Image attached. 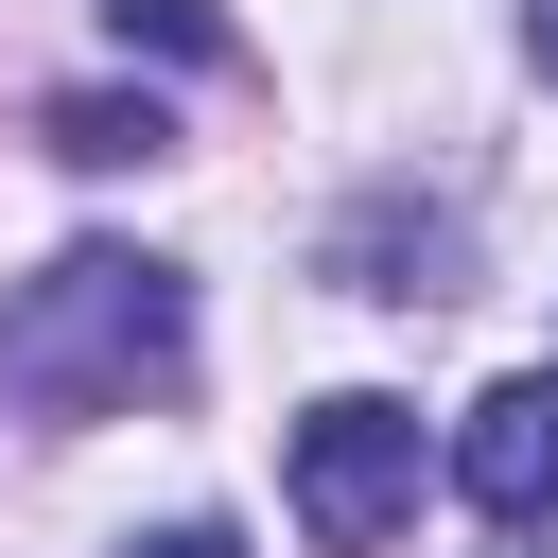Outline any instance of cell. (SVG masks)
<instances>
[{
	"instance_id": "8992f818",
	"label": "cell",
	"mask_w": 558,
	"mask_h": 558,
	"mask_svg": "<svg viewBox=\"0 0 558 558\" xmlns=\"http://www.w3.org/2000/svg\"><path fill=\"white\" fill-rule=\"evenodd\" d=\"M105 17H122V52H140V35H157V52H227L209 0H105Z\"/></svg>"
},
{
	"instance_id": "277c9868",
	"label": "cell",
	"mask_w": 558,
	"mask_h": 558,
	"mask_svg": "<svg viewBox=\"0 0 558 558\" xmlns=\"http://www.w3.org/2000/svg\"><path fill=\"white\" fill-rule=\"evenodd\" d=\"M331 279H349V296H453V227H418V209H366V227L331 244Z\"/></svg>"
},
{
	"instance_id": "6da1fadb",
	"label": "cell",
	"mask_w": 558,
	"mask_h": 558,
	"mask_svg": "<svg viewBox=\"0 0 558 558\" xmlns=\"http://www.w3.org/2000/svg\"><path fill=\"white\" fill-rule=\"evenodd\" d=\"M192 366V279L140 244H70L52 279L0 296V401L17 418H140Z\"/></svg>"
},
{
	"instance_id": "3957f363",
	"label": "cell",
	"mask_w": 558,
	"mask_h": 558,
	"mask_svg": "<svg viewBox=\"0 0 558 558\" xmlns=\"http://www.w3.org/2000/svg\"><path fill=\"white\" fill-rule=\"evenodd\" d=\"M453 488L488 523H558V366H506L471 418H453Z\"/></svg>"
},
{
	"instance_id": "52a82bcc",
	"label": "cell",
	"mask_w": 558,
	"mask_h": 558,
	"mask_svg": "<svg viewBox=\"0 0 558 558\" xmlns=\"http://www.w3.org/2000/svg\"><path fill=\"white\" fill-rule=\"evenodd\" d=\"M105 558H244L227 523H157V541H105Z\"/></svg>"
},
{
	"instance_id": "7a4b0ae2",
	"label": "cell",
	"mask_w": 558,
	"mask_h": 558,
	"mask_svg": "<svg viewBox=\"0 0 558 558\" xmlns=\"http://www.w3.org/2000/svg\"><path fill=\"white\" fill-rule=\"evenodd\" d=\"M418 523V401H314L296 418V541L314 558H384Z\"/></svg>"
},
{
	"instance_id": "ba28073f",
	"label": "cell",
	"mask_w": 558,
	"mask_h": 558,
	"mask_svg": "<svg viewBox=\"0 0 558 558\" xmlns=\"http://www.w3.org/2000/svg\"><path fill=\"white\" fill-rule=\"evenodd\" d=\"M523 35H541V70H558V0H541V17H523Z\"/></svg>"
},
{
	"instance_id": "5b68a950",
	"label": "cell",
	"mask_w": 558,
	"mask_h": 558,
	"mask_svg": "<svg viewBox=\"0 0 558 558\" xmlns=\"http://www.w3.org/2000/svg\"><path fill=\"white\" fill-rule=\"evenodd\" d=\"M52 157L122 174V157H174V122H157V105H122V87H70V105H52Z\"/></svg>"
}]
</instances>
